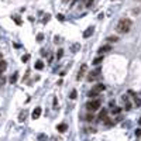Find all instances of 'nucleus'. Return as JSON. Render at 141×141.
Listing matches in <instances>:
<instances>
[{"instance_id": "a211bd4d", "label": "nucleus", "mask_w": 141, "mask_h": 141, "mask_svg": "<svg viewBox=\"0 0 141 141\" xmlns=\"http://www.w3.org/2000/svg\"><path fill=\"white\" fill-rule=\"evenodd\" d=\"M11 18L16 21V24H17V25H21V20H20V17H17V16H13Z\"/></svg>"}, {"instance_id": "2eb2a0df", "label": "nucleus", "mask_w": 141, "mask_h": 141, "mask_svg": "<svg viewBox=\"0 0 141 141\" xmlns=\"http://www.w3.org/2000/svg\"><path fill=\"white\" fill-rule=\"evenodd\" d=\"M17 78H18V73H17V72L13 73V75L10 76V83H16V82H17Z\"/></svg>"}, {"instance_id": "1a4fd4ad", "label": "nucleus", "mask_w": 141, "mask_h": 141, "mask_svg": "<svg viewBox=\"0 0 141 141\" xmlns=\"http://www.w3.org/2000/svg\"><path fill=\"white\" fill-rule=\"evenodd\" d=\"M66 129H68V126H66L65 123H61V124H58V126H56V130H58L59 133H65V131H66Z\"/></svg>"}, {"instance_id": "7ed1b4c3", "label": "nucleus", "mask_w": 141, "mask_h": 141, "mask_svg": "<svg viewBox=\"0 0 141 141\" xmlns=\"http://www.w3.org/2000/svg\"><path fill=\"white\" fill-rule=\"evenodd\" d=\"M100 76V68H96L95 71H92V72H89V75H88V78H86V81L88 82H95L97 78Z\"/></svg>"}, {"instance_id": "4468645a", "label": "nucleus", "mask_w": 141, "mask_h": 141, "mask_svg": "<svg viewBox=\"0 0 141 141\" xmlns=\"http://www.w3.org/2000/svg\"><path fill=\"white\" fill-rule=\"evenodd\" d=\"M88 96H89L90 99H95V97H97V96H99V93H97V92H95L93 89H90V90H89V93H88Z\"/></svg>"}, {"instance_id": "f257e3e1", "label": "nucleus", "mask_w": 141, "mask_h": 141, "mask_svg": "<svg viewBox=\"0 0 141 141\" xmlns=\"http://www.w3.org/2000/svg\"><path fill=\"white\" fill-rule=\"evenodd\" d=\"M131 24H133V23H131L130 18H121V20L117 23V25H116V31L120 32V34H126V32L130 31Z\"/></svg>"}, {"instance_id": "f03ea898", "label": "nucleus", "mask_w": 141, "mask_h": 141, "mask_svg": "<svg viewBox=\"0 0 141 141\" xmlns=\"http://www.w3.org/2000/svg\"><path fill=\"white\" fill-rule=\"evenodd\" d=\"M100 105H102V100L100 99H93V100H89L86 103V109L89 112H96L97 109H100Z\"/></svg>"}, {"instance_id": "f3484780", "label": "nucleus", "mask_w": 141, "mask_h": 141, "mask_svg": "<svg viewBox=\"0 0 141 141\" xmlns=\"http://www.w3.org/2000/svg\"><path fill=\"white\" fill-rule=\"evenodd\" d=\"M62 55H64V49H62V48H59V49H58V52H56V59H61V58H62Z\"/></svg>"}, {"instance_id": "423d86ee", "label": "nucleus", "mask_w": 141, "mask_h": 141, "mask_svg": "<svg viewBox=\"0 0 141 141\" xmlns=\"http://www.w3.org/2000/svg\"><path fill=\"white\" fill-rule=\"evenodd\" d=\"M92 89H93L95 92H97V93H100V92H103V90L106 89V86H105L103 83H96V85H95V86H93Z\"/></svg>"}, {"instance_id": "5701e85b", "label": "nucleus", "mask_w": 141, "mask_h": 141, "mask_svg": "<svg viewBox=\"0 0 141 141\" xmlns=\"http://www.w3.org/2000/svg\"><path fill=\"white\" fill-rule=\"evenodd\" d=\"M28 59H30V55H28V54H27V55H23V56H21V61H23V62H27Z\"/></svg>"}, {"instance_id": "c85d7f7f", "label": "nucleus", "mask_w": 141, "mask_h": 141, "mask_svg": "<svg viewBox=\"0 0 141 141\" xmlns=\"http://www.w3.org/2000/svg\"><path fill=\"white\" fill-rule=\"evenodd\" d=\"M69 1H71V0H62V3H64V4H66V3H69Z\"/></svg>"}, {"instance_id": "aec40b11", "label": "nucleus", "mask_w": 141, "mask_h": 141, "mask_svg": "<svg viewBox=\"0 0 141 141\" xmlns=\"http://www.w3.org/2000/svg\"><path fill=\"white\" fill-rule=\"evenodd\" d=\"M76 93H78V92H76V90H75V89H73V90H72V92H71V95H69V97H71V99H72V100H75V99H76V96H78V95H76Z\"/></svg>"}, {"instance_id": "dca6fc26", "label": "nucleus", "mask_w": 141, "mask_h": 141, "mask_svg": "<svg viewBox=\"0 0 141 141\" xmlns=\"http://www.w3.org/2000/svg\"><path fill=\"white\" fill-rule=\"evenodd\" d=\"M85 119H86V121H92V120L95 119V116H93V112H90V113H88Z\"/></svg>"}, {"instance_id": "6e6552de", "label": "nucleus", "mask_w": 141, "mask_h": 141, "mask_svg": "<svg viewBox=\"0 0 141 141\" xmlns=\"http://www.w3.org/2000/svg\"><path fill=\"white\" fill-rule=\"evenodd\" d=\"M93 31H95V28H93V27H88V28L83 31V38H89V37L93 34Z\"/></svg>"}, {"instance_id": "6ab92c4d", "label": "nucleus", "mask_w": 141, "mask_h": 141, "mask_svg": "<svg viewBox=\"0 0 141 141\" xmlns=\"http://www.w3.org/2000/svg\"><path fill=\"white\" fill-rule=\"evenodd\" d=\"M117 40H119V38H117L116 35H110V37L107 38V41H109V42H116Z\"/></svg>"}, {"instance_id": "0eeeda50", "label": "nucleus", "mask_w": 141, "mask_h": 141, "mask_svg": "<svg viewBox=\"0 0 141 141\" xmlns=\"http://www.w3.org/2000/svg\"><path fill=\"white\" fill-rule=\"evenodd\" d=\"M41 112H42V110H41V107H35V109H34V112H32V114H31L32 120H37V119L41 116Z\"/></svg>"}, {"instance_id": "c756f323", "label": "nucleus", "mask_w": 141, "mask_h": 141, "mask_svg": "<svg viewBox=\"0 0 141 141\" xmlns=\"http://www.w3.org/2000/svg\"><path fill=\"white\" fill-rule=\"evenodd\" d=\"M138 124H140V126H141V117H140V120H138Z\"/></svg>"}, {"instance_id": "20e7f679", "label": "nucleus", "mask_w": 141, "mask_h": 141, "mask_svg": "<svg viewBox=\"0 0 141 141\" xmlns=\"http://www.w3.org/2000/svg\"><path fill=\"white\" fill-rule=\"evenodd\" d=\"M86 69H88V65L86 64H83L82 66H81V69H79V72H78V75H76V79L78 81H81V78L85 75V72H86Z\"/></svg>"}, {"instance_id": "9b49d317", "label": "nucleus", "mask_w": 141, "mask_h": 141, "mask_svg": "<svg viewBox=\"0 0 141 141\" xmlns=\"http://www.w3.org/2000/svg\"><path fill=\"white\" fill-rule=\"evenodd\" d=\"M6 68H7V62L3 61V59H0V75L6 71Z\"/></svg>"}, {"instance_id": "cd10ccee", "label": "nucleus", "mask_w": 141, "mask_h": 141, "mask_svg": "<svg viewBox=\"0 0 141 141\" xmlns=\"http://www.w3.org/2000/svg\"><path fill=\"white\" fill-rule=\"evenodd\" d=\"M38 138H40V141H45V136H42V134H41Z\"/></svg>"}, {"instance_id": "ddd939ff", "label": "nucleus", "mask_w": 141, "mask_h": 141, "mask_svg": "<svg viewBox=\"0 0 141 141\" xmlns=\"http://www.w3.org/2000/svg\"><path fill=\"white\" fill-rule=\"evenodd\" d=\"M34 66H35V69H38V71H41V69L44 68V62H42L41 59H38V61L35 62V65H34Z\"/></svg>"}, {"instance_id": "9d476101", "label": "nucleus", "mask_w": 141, "mask_h": 141, "mask_svg": "<svg viewBox=\"0 0 141 141\" xmlns=\"http://www.w3.org/2000/svg\"><path fill=\"white\" fill-rule=\"evenodd\" d=\"M103 59H105V56H102V55L96 56V58L93 59V65H100V64L103 62Z\"/></svg>"}, {"instance_id": "39448f33", "label": "nucleus", "mask_w": 141, "mask_h": 141, "mask_svg": "<svg viewBox=\"0 0 141 141\" xmlns=\"http://www.w3.org/2000/svg\"><path fill=\"white\" fill-rule=\"evenodd\" d=\"M112 51V45H102L100 48H99V54L100 55H103V54H106V52H110Z\"/></svg>"}, {"instance_id": "393cba45", "label": "nucleus", "mask_w": 141, "mask_h": 141, "mask_svg": "<svg viewBox=\"0 0 141 141\" xmlns=\"http://www.w3.org/2000/svg\"><path fill=\"white\" fill-rule=\"evenodd\" d=\"M136 136H137V137H141V129H137V130H136Z\"/></svg>"}, {"instance_id": "f8f14e48", "label": "nucleus", "mask_w": 141, "mask_h": 141, "mask_svg": "<svg viewBox=\"0 0 141 141\" xmlns=\"http://www.w3.org/2000/svg\"><path fill=\"white\" fill-rule=\"evenodd\" d=\"M105 119H107V110L106 109H103L102 112H100V114H99V120H105Z\"/></svg>"}, {"instance_id": "a878e982", "label": "nucleus", "mask_w": 141, "mask_h": 141, "mask_svg": "<svg viewBox=\"0 0 141 141\" xmlns=\"http://www.w3.org/2000/svg\"><path fill=\"white\" fill-rule=\"evenodd\" d=\"M92 4H93V0H88L86 1V7H90Z\"/></svg>"}, {"instance_id": "412c9836", "label": "nucleus", "mask_w": 141, "mask_h": 141, "mask_svg": "<svg viewBox=\"0 0 141 141\" xmlns=\"http://www.w3.org/2000/svg\"><path fill=\"white\" fill-rule=\"evenodd\" d=\"M120 112H121V109H120V107H114V109L112 110V113H113V114H120Z\"/></svg>"}, {"instance_id": "bb28decb", "label": "nucleus", "mask_w": 141, "mask_h": 141, "mask_svg": "<svg viewBox=\"0 0 141 141\" xmlns=\"http://www.w3.org/2000/svg\"><path fill=\"white\" fill-rule=\"evenodd\" d=\"M56 18H58V20H61V21H62V20H64V16H62V14H58V16H56Z\"/></svg>"}, {"instance_id": "7c9ffc66", "label": "nucleus", "mask_w": 141, "mask_h": 141, "mask_svg": "<svg viewBox=\"0 0 141 141\" xmlns=\"http://www.w3.org/2000/svg\"><path fill=\"white\" fill-rule=\"evenodd\" d=\"M0 59H1V52H0Z\"/></svg>"}, {"instance_id": "b1692460", "label": "nucleus", "mask_w": 141, "mask_h": 141, "mask_svg": "<svg viewBox=\"0 0 141 141\" xmlns=\"http://www.w3.org/2000/svg\"><path fill=\"white\" fill-rule=\"evenodd\" d=\"M42 40H44V35H42V34H41V32H40V34H38V35H37V41H40V42H41V41H42Z\"/></svg>"}, {"instance_id": "4be33fe9", "label": "nucleus", "mask_w": 141, "mask_h": 141, "mask_svg": "<svg viewBox=\"0 0 141 141\" xmlns=\"http://www.w3.org/2000/svg\"><path fill=\"white\" fill-rule=\"evenodd\" d=\"M24 119H25V112H21V113H20L18 120H20V121H24Z\"/></svg>"}]
</instances>
